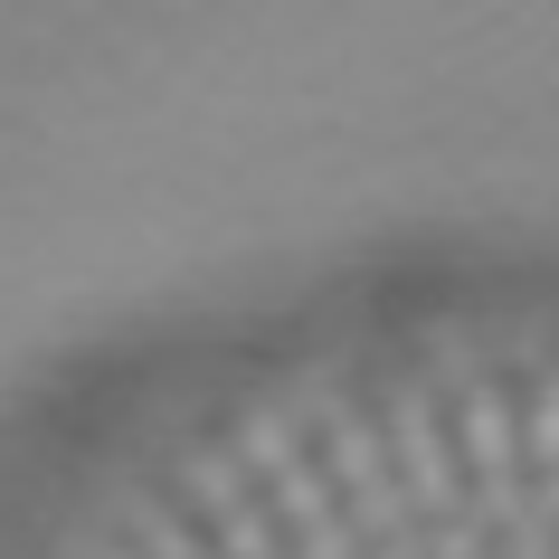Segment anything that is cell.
I'll return each instance as SVG.
<instances>
[{
    "label": "cell",
    "instance_id": "52a82bcc",
    "mask_svg": "<svg viewBox=\"0 0 559 559\" xmlns=\"http://www.w3.org/2000/svg\"><path fill=\"white\" fill-rule=\"evenodd\" d=\"M95 559H123V550H95Z\"/></svg>",
    "mask_w": 559,
    "mask_h": 559
},
{
    "label": "cell",
    "instance_id": "3957f363",
    "mask_svg": "<svg viewBox=\"0 0 559 559\" xmlns=\"http://www.w3.org/2000/svg\"><path fill=\"white\" fill-rule=\"evenodd\" d=\"M332 465H342V484H352V522L370 531V540H408V502H399V484H389V465H380V445H370V427L360 417H342L332 408Z\"/></svg>",
    "mask_w": 559,
    "mask_h": 559
},
{
    "label": "cell",
    "instance_id": "7a4b0ae2",
    "mask_svg": "<svg viewBox=\"0 0 559 559\" xmlns=\"http://www.w3.org/2000/svg\"><path fill=\"white\" fill-rule=\"evenodd\" d=\"M180 484L209 502V522H218V550H228V559H275V512H265V502L237 484V455H228V445H200V455L180 465Z\"/></svg>",
    "mask_w": 559,
    "mask_h": 559
},
{
    "label": "cell",
    "instance_id": "5b68a950",
    "mask_svg": "<svg viewBox=\"0 0 559 559\" xmlns=\"http://www.w3.org/2000/svg\"><path fill=\"white\" fill-rule=\"evenodd\" d=\"M531 465H540V484H559V370L540 380V408H531Z\"/></svg>",
    "mask_w": 559,
    "mask_h": 559
},
{
    "label": "cell",
    "instance_id": "277c9868",
    "mask_svg": "<svg viewBox=\"0 0 559 559\" xmlns=\"http://www.w3.org/2000/svg\"><path fill=\"white\" fill-rule=\"evenodd\" d=\"M389 437H399V455H408L417 512L455 522V465H445V445H437V417H427V399H417V389H399V408H389Z\"/></svg>",
    "mask_w": 559,
    "mask_h": 559
},
{
    "label": "cell",
    "instance_id": "6da1fadb",
    "mask_svg": "<svg viewBox=\"0 0 559 559\" xmlns=\"http://www.w3.org/2000/svg\"><path fill=\"white\" fill-rule=\"evenodd\" d=\"M228 455L247 474H265V493H275V512L295 522V540H304V559H352V522L332 512V493L313 484V465H304V445H295V427L285 417H237V437H228Z\"/></svg>",
    "mask_w": 559,
    "mask_h": 559
},
{
    "label": "cell",
    "instance_id": "8992f818",
    "mask_svg": "<svg viewBox=\"0 0 559 559\" xmlns=\"http://www.w3.org/2000/svg\"><path fill=\"white\" fill-rule=\"evenodd\" d=\"M133 531H143V550H152V559H200V540H190V531H180L162 502H133Z\"/></svg>",
    "mask_w": 559,
    "mask_h": 559
}]
</instances>
